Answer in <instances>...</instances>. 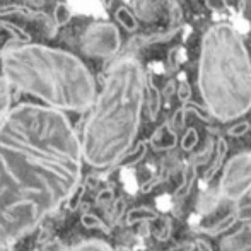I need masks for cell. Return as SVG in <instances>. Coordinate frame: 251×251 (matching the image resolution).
<instances>
[{"mask_svg":"<svg viewBox=\"0 0 251 251\" xmlns=\"http://www.w3.org/2000/svg\"><path fill=\"white\" fill-rule=\"evenodd\" d=\"M232 222H234V217H229V219H227V222H222L221 226H217V229H215V231H217V232L224 231V229H226V227H229V226H231Z\"/></svg>","mask_w":251,"mask_h":251,"instance_id":"d6986e66","label":"cell"},{"mask_svg":"<svg viewBox=\"0 0 251 251\" xmlns=\"http://www.w3.org/2000/svg\"><path fill=\"white\" fill-rule=\"evenodd\" d=\"M72 19V10L65 5V3H56L55 5V10H53V21H55L56 27L60 26H65L67 23H70Z\"/></svg>","mask_w":251,"mask_h":251,"instance_id":"8992f818","label":"cell"},{"mask_svg":"<svg viewBox=\"0 0 251 251\" xmlns=\"http://www.w3.org/2000/svg\"><path fill=\"white\" fill-rule=\"evenodd\" d=\"M179 96H181V100H186V98L190 96V87H188V84H183V86H181Z\"/></svg>","mask_w":251,"mask_h":251,"instance_id":"ac0fdd59","label":"cell"},{"mask_svg":"<svg viewBox=\"0 0 251 251\" xmlns=\"http://www.w3.org/2000/svg\"><path fill=\"white\" fill-rule=\"evenodd\" d=\"M144 152H146V144L140 142V144H139V147H137V151L133 152V154H130L128 157H126L125 166H132V164H135V162H139L140 159H142Z\"/></svg>","mask_w":251,"mask_h":251,"instance_id":"8fae6325","label":"cell"},{"mask_svg":"<svg viewBox=\"0 0 251 251\" xmlns=\"http://www.w3.org/2000/svg\"><path fill=\"white\" fill-rule=\"evenodd\" d=\"M3 77L16 89L62 111H86L96 98L87 67L69 51L24 45L2 53Z\"/></svg>","mask_w":251,"mask_h":251,"instance_id":"3957f363","label":"cell"},{"mask_svg":"<svg viewBox=\"0 0 251 251\" xmlns=\"http://www.w3.org/2000/svg\"><path fill=\"white\" fill-rule=\"evenodd\" d=\"M144 72L132 56L109 67L80 142L82 157L94 168H108L126 154L139 128L144 101Z\"/></svg>","mask_w":251,"mask_h":251,"instance_id":"7a4b0ae2","label":"cell"},{"mask_svg":"<svg viewBox=\"0 0 251 251\" xmlns=\"http://www.w3.org/2000/svg\"><path fill=\"white\" fill-rule=\"evenodd\" d=\"M72 250H109V245L101 239H89V241H82L75 245Z\"/></svg>","mask_w":251,"mask_h":251,"instance_id":"9c48e42d","label":"cell"},{"mask_svg":"<svg viewBox=\"0 0 251 251\" xmlns=\"http://www.w3.org/2000/svg\"><path fill=\"white\" fill-rule=\"evenodd\" d=\"M116 19H118V23L128 31H133L137 27L135 17H133L132 12H130L128 9H125V7H120V9L116 10Z\"/></svg>","mask_w":251,"mask_h":251,"instance_id":"52a82bcc","label":"cell"},{"mask_svg":"<svg viewBox=\"0 0 251 251\" xmlns=\"http://www.w3.org/2000/svg\"><path fill=\"white\" fill-rule=\"evenodd\" d=\"M246 130H248V125H246V123H243V125H238V126H234V128L231 130V135H239V133H245Z\"/></svg>","mask_w":251,"mask_h":251,"instance_id":"e0dca14e","label":"cell"},{"mask_svg":"<svg viewBox=\"0 0 251 251\" xmlns=\"http://www.w3.org/2000/svg\"><path fill=\"white\" fill-rule=\"evenodd\" d=\"M10 109V84L3 75H0V123Z\"/></svg>","mask_w":251,"mask_h":251,"instance_id":"5b68a950","label":"cell"},{"mask_svg":"<svg viewBox=\"0 0 251 251\" xmlns=\"http://www.w3.org/2000/svg\"><path fill=\"white\" fill-rule=\"evenodd\" d=\"M154 217H155L154 212L146 207H140V208H135V210L130 212L128 217H126V222H128V224H133V222H137V221H146V219H154Z\"/></svg>","mask_w":251,"mask_h":251,"instance_id":"ba28073f","label":"cell"},{"mask_svg":"<svg viewBox=\"0 0 251 251\" xmlns=\"http://www.w3.org/2000/svg\"><path fill=\"white\" fill-rule=\"evenodd\" d=\"M82 51L89 56H111L120 48V34L113 24L94 23L80 38Z\"/></svg>","mask_w":251,"mask_h":251,"instance_id":"277c9868","label":"cell"},{"mask_svg":"<svg viewBox=\"0 0 251 251\" xmlns=\"http://www.w3.org/2000/svg\"><path fill=\"white\" fill-rule=\"evenodd\" d=\"M181 123H183V109H179L178 115L175 116V125L176 126H181Z\"/></svg>","mask_w":251,"mask_h":251,"instance_id":"ffe728a7","label":"cell"},{"mask_svg":"<svg viewBox=\"0 0 251 251\" xmlns=\"http://www.w3.org/2000/svg\"><path fill=\"white\" fill-rule=\"evenodd\" d=\"M149 93H151V102H149V108H151V116L155 118L157 115V109H159V93L155 87H149Z\"/></svg>","mask_w":251,"mask_h":251,"instance_id":"7c38bea8","label":"cell"},{"mask_svg":"<svg viewBox=\"0 0 251 251\" xmlns=\"http://www.w3.org/2000/svg\"><path fill=\"white\" fill-rule=\"evenodd\" d=\"M193 144H195V130H190L188 137H186L185 142H183V147H185V149H190Z\"/></svg>","mask_w":251,"mask_h":251,"instance_id":"9a60e30c","label":"cell"},{"mask_svg":"<svg viewBox=\"0 0 251 251\" xmlns=\"http://www.w3.org/2000/svg\"><path fill=\"white\" fill-rule=\"evenodd\" d=\"M80 221H82V226H84V227H87V229L101 227V229H104V231H108V227H106V226L102 224L101 219H100V217H96V215H93V214H84Z\"/></svg>","mask_w":251,"mask_h":251,"instance_id":"30bf717a","label":"cell"},{"mask_svg":"<svg viewBox=\"0 0 251 251\" xmlns=\"http://www.w3.org/2000/svg\"><path fill=\"white\" fill-rule=\"evenodd\" d=\"M113 200V192L111 190H102V192L98 195V203L100 205H106L108 201Z\"/></svg>","mask_w":251,"mask_h":251,"instance_id":"4fadbf2b","label":"cell"},{"mask_svg":"<svg viewBox=\"0 0 251 251\" xmlns=\"http://www.w3.org/2000/svg\"><path fill=\"white\" fill-rule=\"evenodd\" d=\"M123 207H125V201L123 200H116L115 201V207H113V219H118L123 212Z\"/></svg>","mask_w":251,"mask_h":251,"instance_id":"5bb4252c","label":"cell"},{"mask_svg":"<svg viewBox=\"0 0 251 251\" xmlns=\"http://www.w3.org/2000/svg\"><path fill=\"white\" fill-rule=\"evenodd\" d=\"M207 3H208V7H210V9H214V10L224 9V7H226L224 0H207Z\"/></svg>","mask_w":251,"mask_h":251,"instance_id":"2e32d148","label":"cell"},{"mask_svg":"<svg viewBox=\"0 0 251 251\" xmlns=\"http://www.w3.org/2000/svg\"><path fill=\"white\" fill-rule=\"evenodd\" d=\"M82 147L62 109L23 102L0 123V250L33 232L79 186Z\"/></svg>","mask_w":251,"mask_h":251,"instance_id":"6da1fadb","label":"cell"}]
</instances>
